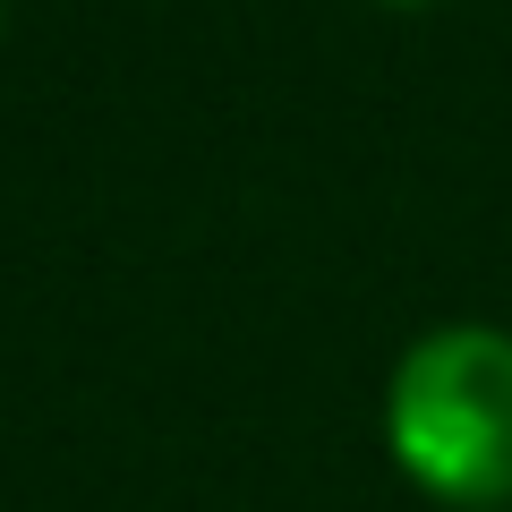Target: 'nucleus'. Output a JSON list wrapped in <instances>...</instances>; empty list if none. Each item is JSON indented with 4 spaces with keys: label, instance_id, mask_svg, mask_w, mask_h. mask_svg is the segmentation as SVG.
<instances>
[{
    "label": "nucleus",
    "instance_id": "obj_2",
    "mask_svg": "<svg viewBox=\"0 0 512 512\" xmlns=\"http://www.w3.org/2000/svg\"><path fill=\"white\" fill-rule=\"evenodd\" d=\"M384 9H427V0H384Z\"/></svg>",
    "mask_w": 512,
    "mask_h": 512
},
{
    "label": "nucleus",
    "instance_id": "obj_1",
    "mask_svg": "<svg viewBox=\"0 0 512 512\" xmlns=\"http://www.w3.org/2000/svg\"><path fill=\"white\" fill-rule=\"evenodd\" d=\"M384 444L436 504L512 495V333L436 325L402 350L384 393Z\"/></svg>",
    "mask_w": 512,
    "mask_h": 512
}]
</instances>
